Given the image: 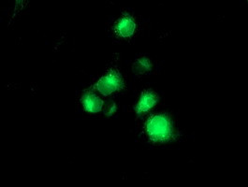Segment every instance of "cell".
I'll return each mask as SVG.
<instances>
[{"label":"cell","instance_id":"6da1fadb","mask_svg":"<svg viewBox=\"0 0 248 187\" xmlns=\"http://www.w3.org/2000/svg\"><path fill=\"white\" fill-rule=\"evenodd\" d=\"M147 132L153 139L166 140L172 132L171 125L164 115H155L147 123Z\"/></svg>","mask_w":248,"mask_h":187},{"label":"cell","instance_id":"7a4b0ae2","mask_svg":"<svg viewBox=\"0 0 248 187\" xmlns=\"http://www.w3.org/2000/svg\"><path fill=\"white\" fill-rule=\"evenodd\" d=\"M122 84L123 81L121 76L116 71H110L97 81L96 88L99 93L108 95L119 90L122 87Z\"/></svg>","mask_w":248,"mask_h":187},{"label":"cell","instance_id":"3957f363","mask_svg":"<svg viewBox=\"0 0 248 187\" xmlns=\"http://www.w3.org/2000/svg\"><path fill=\"white\" fill-rule=\"evenodd\" d=\"M83 108L92 113H97L100 111L103 107V101L97 96V94L92 93L85 94L83 97Z\"/></svg>","mask_w":248,"mask_h":187},{"label":"cell","instance_id":"277c9868","mask_svg":"<svg viewBox=\"0 0 248 187\" xmlns=\"http://www.w3.org/2000/svg\"><path fill=\"white\" fill-rule=\"evenodd\" d=\"M135 27L136 26H135V23L132 18L124 17L123 19H120L118 21L117 26H116V30L120 36H122L124 38H127L134 33Z\"/></svg>","mask_w":248,"mask_h":187},{"label":"cell","instance_id":"5b68a950","mask_svg":"<svg viewBox=\"0 0 248 187\" xmlns=\"http://www.w3.org/2000/svg\"><path fill=\"white\" fill-rule=\"evenodd\" d=\"M156 100H157V98H156L155 94H154L153 93L143 94L141 95L140 100L137 106V111L139 113H142V112L149 110L150 109L155 106V104L156 103Z\"/></svg>","mask_w":248,"mask_h":187},{"label":"cell","instance_id":"8992f818","mask_svg":"<svg viewBox=\"0 0 248 187\" xmlns=\"http://www.w3.org/2000/svg\"><path fill=\"white\" fill-rule=\"evenodd\" d=\"M150 67V64L149 62L147 61V59H140V61H138L136 64H135V70L139 72V73H143V72H146Z\"/></svg>","mask_w":248,"mask_h":187}]
</instances>
